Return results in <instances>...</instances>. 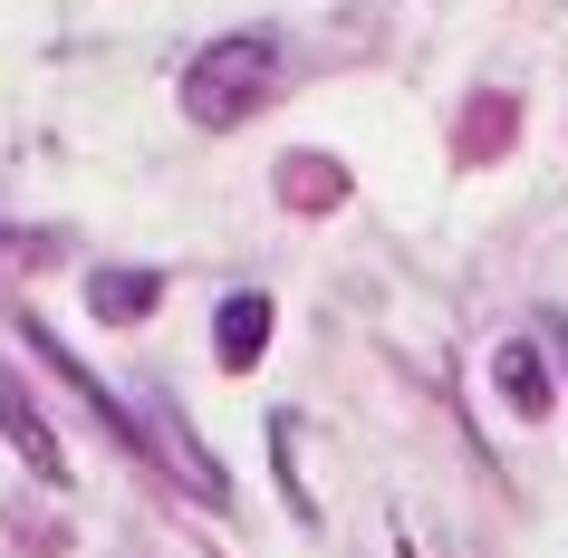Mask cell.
<instances>
[{"mask_svg":"<svg viewBox=\"0 0 568 558\" xmlns=\"http://www.w3.org/2000/svg\"><path fill=\"white\" fill-rule=\"evenodd\" d=\"M270 78H280V39L270 30H222L193 49V68H183V116L203 125V135H232V125L261 116Z\"/></svg>","mask_w":568,"mask_h":558,"instance_id":"1","label":"cell"},{"mask_svg":"<svg viewBox=\"0 0 568 558\" xmlns=\"http://www.w3.org/2000/svg\"><path fill=\"white\" fill-rule=\"evenodd\" d=\"M491 385H501V405L520 414V424H549V405H559V385H549V356H539L530 337H501V347H491Z\"/></svg>","mask_w":568,"mask_h":558,"instance_id":"2","label":"cell"},{"mask_svg":"<svg viewBox=\"0 0 568 558\" xmlns=\"http://www.w3.org/2000/svg\"><path fill=\"white\" fill-rule=\"evenodd\" d=\"M270 298L261 290H232L222 298V308H212V356H222V366H232V376H251V366H261V347H270Z\"/></svg>","mask_w":568,"mask_h":558,"instance_id":"3","label":"cell"},{"mask_svg":"<svg viewBox=\"0 0 568 558\" xmlns=\"http://www.w3.org/2000/svg\"><path fill=\"white\" fill-rule=\"evenodd\" d=\"M510 135H520V97H473L463 125H453V154H463V164H501Z\"/></svg>","mask_w":568,"mask_h":558,"instance_id":"4","label":"cell"},{"mask_svg":"<svg viewBox=\"0 0 568 558\" xmlns=\"http://www.w3.org/2000/svg\"><path fill=\"white\" fill-rule=\"evenodd\" d=\"M154 298H164V270H97V280H88V308L106 327H135Z\"/></svg>","mask_w":568,"mask_h":558,"instance_id":"5","label":"cell"},{"mask_svg":"<svg viewBox=\"0 0 568 558\" xmlns=\"http://www.w3.org/2000/svg\"><path fill=\"white\" fill-rule=\"evenodd\" d=\"M0 434L20 443V453H30L39 471H49V481H59V471H68L59 434H49V414H39V405H30V395H20V385H10V376H0Z\"/></svg>","mask_w":568,"mask_h":558,"instance_id":"6","label":"cell"},{"mask_svg":"<svg viewBox=\"0 0 568 558\" xmlns=\"http://www.w3.org/2000/svg\"><path fill=\"white\" fill-rule=\"evenodd\" d=\"M280 203H290V212H337V203H347V174H337L328 154H300V164L280 174Z\"/></svg>","mask_w":568,"mask_h":558,"instance_id":"7","label":"cell"},{"mask_svg":"<svg viewBox=\"0 0 568 558\" xmlns=\"http://www.w3.org/2000/svg\"><path fill=\"white\" fill-rule=\"evenodd\" d=\"M559 366H568V327H559Z\"/></svg>","mask_w":568,"mask_h":558,"instance_id":"8","label":"cell"}]
</instances>
